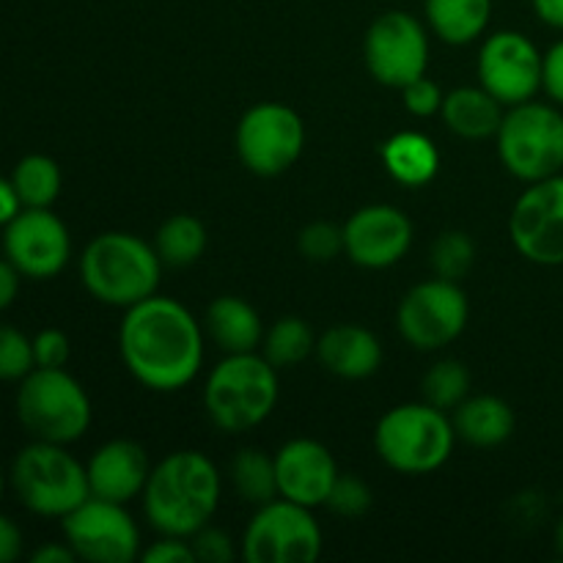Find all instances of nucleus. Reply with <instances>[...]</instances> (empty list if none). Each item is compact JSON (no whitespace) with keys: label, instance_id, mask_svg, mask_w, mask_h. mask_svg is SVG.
Segmentation results:
<instances>
[{"label":"nucleus","instance_id":"nucleus-1","mask_svg":"<svg viewBox=\"0 0 563 563\" xmlns=\"http://www.w3.org/2000/svg\"><path fill=\"white\" fill-rule=\"evenodd\" d=\"M119 352L126 372L143 388L174 394L201 372L203 328L179 300L152 295L124 308Z\"/></svg>","mask_w":563,"mask_h":563},{"label":"nucleus","instance_id":"nucleus-2","mask_svg":"<svg viewBox=\"0 0 563 563\" xmlns=\"http://www.w3.org/2000/svg\"><path fill=\"white\" fill-rule=\"evenodd\" d=\"M220 493V473L203 451H174L152 467L141 495L143 515L159 537L190 539L212 522Z\"/></svg>","mask_w":563,"mask_h":563},{"label":"nucleus","instance_id":"nucleus-3","mask_svg":"<svg viewBox=\"0 0 563 563\" xmlns=\"http://www.w3.org/2000/svg\"><path fill=\"white\" fill-rule=\"evenodd\" d=\"M163 258L130 231L97 234L80 253V280L88 295L110 308H130L157 295Z\"/></svg>","mask_w":563,"mask_h":563},{"label":"nucleus","instance_id":"nucleus-4","mask_svg":"<svg viewBox=\"0 0 563 563\" xmlns=\"http://www.w3.org/2000/svg\"><path fill=\"white\" fill-rule=\"evenodd\" d=\"M278 368L258 352L225 355L203 385V410L225 434L251 432L278 405Z\"/></svg>","mask_w":563,"mask_h":563},{"label":"nucleus","instance_id":"nucleus-5","mask_svg":"<svg viewBox=\"0 0 563 563\" xmlns=\"http://www.w3.org/2000/svg\"><path fill=\"white\" fill-rule=\"evenodd\" d=\"M456 432L449 412L427 405H399L379 418L374 449L379 460L405 476H427L440 471L454 454Z\"/></svg>","mask_w":563,"mask_h":563},{"label":"nucleus","instance_id":"nucleus-6","mask_svg":"<svg viewBox=\"0 0 563 563\" xmlns=\"http://www.w3.org/2000/svg\"><path fill=\"white\" fill-rule=\"evenodd\" d=\"M11 489L31 515L64 520L91 498L86 465L60 443L33 440L11 462Z\"/></svg>","mask_w":563,"mask_h":563},{"label":"nucleus","instance_id":"nucleus-7","mask_svg":"<svg viewBox=\"0 0 563 563\" xmlns=\"http://www.w3.org/2000/svg\"><path fill=\"white\" fill-rule=\"evenodd\" d=\"M14 405L22 429L44 443H77L91 427V399L66 368H33Z\"/></svg>","mask_w":563,"mask_h":563},{"label":"nucleus","instance_id":"nucleus-8","mask_svg":"<svg viewBox=\"0 0 563 563\" xmlns=\"http://www.w3.org/2000/svg\"><path fill=\"white\" fill-rule=\"evenodd\" d=\"M495 141L504 168L526 185L563 174V113L559 104L531 99L506 108Z\"/></svg>","mask_w":563,"mask_h":563},{"label":"nucleus","instance_id":"nucleus-9","mask_svg":"<svg viewBox=\"0 0 563 563\" xmlns=\"http://www.w3.org/2000/svg\"><path fill=\"white\" fill-rule=\"evenodd\" d=\"M313 509L275 498L258 506L242 537L247 563H313L322 555V528Z\"/></svg>","mask_w":563,"mask_h":563},{"label":"nucleus","instance_id":"nucleus-10","mask_svg":"<svg viewBox=\"0 0 563 563\" xmlns=\"http://www.w3.org/2000/svg\"><path fill=\"white\" fill-rule=\"evenodd\" d=\"M467 319H471V302L462 286L438 275L412 286L401 297L396 313L401 339L421 352L454 344L465 333Z\"/></svg>","mask_w":563,"mask_h":563},{"label":"nucleus","instance_id":"nucleus-11","mask_svg":"<svg viewBox=\"0 0 563 563\" xmlns=\"http://www.w3.org/2000/svg\"><path fill=\"white\" fill-rule=\"evenodd\" d=\"M306 148V124L284 102H258L236 124V154L251 174L280 176Z\"/></svg>","mask_w":563,"mask_h":563},{"label":"nucleus","instance_id":"nucleus-12","mask_svg":"<svg viewBox=\"0 0 563 563\" xmlns=\"http://www.w3.org/2000/svg\"><path fill=\"white\" fill-rule=\"evenodd\" d=\"M363 58L379 86L405 88L427 75L429 33L427 25L410 11H383L368 25L363 38Z\"/></svg>","mask_w":563,"mask_h":563},{"label":"nucleus","instance_id":"nucleus-13","mask_svg":"<svg viewBox=\"0 0 563 563\" xmlns=\"http://www.w3.org/2000/svg\"><path fill=\"white\" fill-rule=\"evenodd\" d=\"M60 528L77 561L130 563L141 559V531L124 504L91 495L60 520Z\"/></svg>","mask_w":563,"mask_h":563},{"label":"nucleus","instance_id":"nucleus-14","mask_svg":"<svg viewBox=\"0 0 563 563\" xmlns=\"http://www.w3.org/2000/svg\"><path fill=\"white\" fill-rule=\"evenodd\" d=\"M509 236L526 262L563 267V174L528 185L511 207Z\"/></svg>","mask_w":563,"mask_h":563},{"label":"nucleus","instance_id":"nucleus-15","mask_svg":"<svg viewBox=\"0 0 563 563\" xmlns=\"http://www.w3.org/2000/svg\"><path fill=\"white\" fill-rule=\"evenodd\" d=\"M3 256L22 278L49 280L69 264L71 234L53 207H22V212L3 225Z\"/></svg>","mask_w":563,"mask_h":563},{"label":"nucleus","instance_id":"nucleus-16","mask_svg":"<svg viewBox=\"0 0 563 563\" xmlns=\"http://www.w3.org/2000/svg\"><path fill=\"white\" fill-rule=\"evenodd\" d=\"M542 55L520 31H498L484 38L478 80L504 108L531 102L542 91Z\"/></svg>","mask_w":563,"mask_h":563},{"label":"nucleus","instance_id":"nucleus-17","mask_svg":"<svg viewBox=\"0 0 563 563\" xmlns=\"http://www.w3.org/2000/svg\"><path fill=\"white\" fill-rule=\"evenodd\" d=\"M412 220L390 203L361 207L344 223V253L366 269H385L410 253Z\"/></svg>","mask_w":563,"mask_h":563},{"label":"nucleus","instance_id":"nucleus-18","mask_svg":"<svg viewBox=\"0 0 563 563\" xmlns=\"http://www.w3.org/2000/svg\"><path fill=\"white\" fill-rule=\"evenodd\" d=\"M278 495L295 504L317 509L328 504V495L339 478V465L328 445L308 438H295L275 451Z\"/></svg>","mask_w":563,"mask_h":563},{"label":"nucleus","instance_id":"nucleus-19","mask_svg":"<svg viewBox=\"0 0 563 563\" xmlns=\"http://www.w3.org/2000/svg\"><path fill=\"white\" fill-rule=\"evenodd\" d=\"M152 467V460L141 443L126 438L108 440L88 460V487L93 498L126 506L143 495Z\"/></svg>","mask_w":563,"mask_h":563},{"label":"nucleus","instance_id":"nucleus-20","mask_svg":"<svg viewBox=\"0 0 563 563\" xmlns=\"http://www.w3.org/2000/svg\"><path fill=\"white\" fill-rule=\"evenodd\" d=\"M317 357L333 377L368 379L383 366V344L361 324H333L317 339Z\"/></svg>","mask_w":563,"mask_h":563},{"label":"nucleus","instance_id":"nucleus-21","mask_svg":"<svg viewBox=\"0 0 563 563\" xmlns=\"http://www.w3.org/2000/svg\"><path fill=\"white\" fill-rule=\"evenodd\" d=\"M203 328L225 355L258 352L264 341V324L258 311L251 302L234 295H223L209 302L207 313H203Z\"/></svg>","mask_w":563,"mask_h":563},{"label":"nucleus","instance_id":"nucleus-22","mask_svg":"<svg viewBox=\"0 0 563 563\" xmlns=\"http://www.w3.org/2000/svg\"><path fill=\"white\" fill-rule=\"evenodd\" d=\"M456 438L473 449H498L515 434L517 418L500 396H467L451 416Z\"/></svg>","mask_w":563,"mask_h":563},{"label":"nucleus","instance_id":"nucleus-23","mask_svg":"<svg viewBox=\"0 0 563 563\" xmlns=\"http://www.w3.org/2000/svg\"><path fill=\"white\" fill-rule=\"evenodd\" d=\"M504 113V104L482 86L454 88L445 93L443 110H440L445 126L465 141H487L498 135Z\"/></svg>","mask_w":563,"mask_h":563},{"label":"nucleus","instance_id":"nucleus-24","mask_svg":"<svg viewBox=\"0 0 563 563\" xmlns=\"http://www.w3.org/2000/svg\"><path fill=\"white\" fill-rule=\"evenodd\" d=\"M383 157L385 170L394 181L405 187H423L438 176L440 170V152L423 132L405 130L390 135L383 143Z\"/></svg>","mask_w":563,"mask_h":563},{"label":"nucleus","instance_id":"nucleus-25","mask_svg":"<svg viewBox=\"0 0 563 563\" xmlns=\"http://www.w3.org/2000/svg\"><path fill=\"white\" fill-rule=\"evenodd\" d=\"M427 25L440 42L465 47L484 36L493 20V0H423Z\"/></svg>","mask_w":563,"mask_h":563},{"label":"nucleus","instance_id":"nucleus-26","mask_svg":"<svg viewBox=\"0 0 563 563\" xmlns=\"http://www.w3.org/2000/svg\"><path fill=\"white\" fill-rule=\"evenodd\" d=\"M154 251L165 267H190L207 251V229L196 214H170L154 234Z\"/></svg>","mask_w":563,"mask_h":563},{"label":"nucleus","instance_id":"nucleus-27","mask_svg":"<svg viewBox=\"0 0 563 563\" xmlns=\"http://www.w3.org/2000/svg\"><path fill=\"white\" fill-rule=\"evenodd\" d=\"M11 185H14L22 207L49 209L58 201L64 174H60V165L47 154H25L11 170Z\"/></svg>","mask_w":563,"mask_h":563},{"label":"nucleus","instance_id":"nucleus-28","mask_svg":"<svg viewBox=\"0 0 563 563\" xmlns=\"http://www.w3.org/2000/svg\"><path fill=\"white\" fill-rule=\"evenodd\" d=\"M231 484L240 498L251 506H264L278 495V473H275V454L269 456L262 449H242L231 460Z\"/></svg>","mask_w":563,"mask_h":563},{"label":"nucleus","instance_id":"nucleus-29","mask_svg":"<svg viewBox=\"0 0 563 563\" xmlns=\"http://www.w3.org/2000/svg\"><path fill=\"white\" fill-rule=\"evenodd\" d=\"M313 352H317V339H313L306 319L280 317L278 322H273V328L264 330L262 355L267 357L278 372L300 366V363L306 361L308 355H313Z\"/></svg>","mask_w":563,"mask_h":563},{"label":"nucleus","instance_id":"nucleus-30","mask_svg":"<svg viewBox=\"0 0 563 563\" xmlns=\"http://www.w3.org/2000/svg\"><path fill=\"white\" fill-rule=\"evenodd\" d=\"M423 401L443 412H454L471 396V372L460 361H438L421 383Z\"/></svg>","mask_w":563,"mask_h":563},{"label":"nucleus","instance_id":"nucleus-31","mask_svg":"<svg viewBox=\"0 0 563 563\" xmlns=\"http://www.w3.org/2000/svg\"><path fill=\"white\" fill-rule=\"evenodd\" d=\"M473 262H476V245L465 231H443L429 251V264H432L434 275L456 280V284L471 273Z\"/></svg>","mask_w":563,"mask_h":563},{"label":"nucleus","instance_id":"nucleus-32","mask_svg":"<svg viewBox=\"0 0 563 563\" xmlns=\"http://www.w3.org/2000/svg\"><path fill=\"white\" fill-rule=\"evenodd\" d=\"M33 368V341L22 330L0 324V383H20Z\"/></svg>","mask_w":563,"mask_h":563},{"label":"nucleus","instance_id":"nucleus-33","mask_svg":"<svg viewBox=\"0 0 563 563\" xmlns=\"http://www.w3.org/2000/svg\"><path fill=\"white\" fill-rule=\"evenodd\" d=\"M297 251L308 262H333V258H339L344 253V225L328 223V220L308 223L297 234Z\"/></svg>","mask_w":563,"mask_h":563},{"label":"nucleus","instance_id":"nucleus-34","mask_svg":"<svg viewBox=\"0 0 563 563\" xmlns=\"http://www.w3.org/2000/svg\"><path fill=\"white\" fill-rule=\"evenodd\" d=\"M374 504L372 487L363 482L361 476H352V473H339L333 489L328 495V509L333 515L346 517V520H355V517H363Z\"/></svg>","mask_w":563,"mask_h":563},{"label":"nucleus","instance_id":"nucleus-35","mask_svg":"<svg viewBox=\"0 0 563 563\" xmlns=\"http://www.w3.org/2000/svg\"><path fill=\"white\" fill-rule=\"evenodd\" d=\"M401 99H405L407 113L416 115V119H429V115H438L443 110L445 93L432 77L423 75L401 88Z\"/></svg>","mask_w":563,"mask_h":563},{"label":"nucleus","instance_id":"nucleus-36","mask_svg":"<svg viewBox=\"0 0 563 563\" xmlns=\"http://www.w3.org/2000/svg\"><path fill=\"white\" fill-rule=\"evenodd\" d=\"M192 553H196V561L201 563H231L236 559L234 539L223 531V528H214L212 522L203 526L201 531H196L190 537Z\"/></svg>","mask_w":563,"mask_h":563},{"label":"nucleus","instance_id":"nucleus-37","mask_svg":"<svg viewBox=\"0 0 563 563\" xmlns=\"http://www.w3.org/2000/svg\"><path fill=\"white\" fill-rule=\"evenodd\" d=\"M33 361H36V368H66L71 357V344L69 335L58 328L38 330L33 335Z\"/></svg>","mask_w":563,"mask_h":563},{"label":"nucleus","instance_id":"nucleus-38","mask_svg":"<svg viewBox=\"0 0 563 563\" xmlns=\"http://www.w3.org/2000/svg\"><path fill=\"white\" fill-rule=\"evenodd\" d=\"M141 561L146 563H196L190 539L181 537H159L152 548L141 553Z\"/></svg>","mask_w":563,"mask_h":563},{"label":"nucleus","instance_id":"nucleus-39","mask_svg":"<svg viewBox=\"0 0 563 563\" xmlns=\"http://www.w3.org/2000/svg\"><path fill=\"white\" fill-rule=\"evenodd\" d=\"M542 91L550 102L563 108V38L542 55Z\"/></svg>","mask_w":563,"mask_h":563},{"label":"nucleus","instance_id":"nucleus-40","mask_svg":"<svg viewBox=\"0 0 563 563\" xmlns=\"http://www.w3.org/2000/svg\"><path fill=\"white\" fill-rule=\"evenodd\" d=\"M22 539L20 526L11 517L0 515V563H14L22 555Z\"/></svg>","mask_w":563,"mask_h":563},{"label":"nucleus","instance_id":"nucleus-41","mask_svg":"<svg viewBox=\"0 0 563 563\" xmlns=\"http://www.w3.org/2000/svg\"><path fill=\"white\" fill-rule=\"evenodd\" d=\"M20 278L22 275L16 273L14 264L9 258H0V311L14 306L16 295H20Z\"/></svg>","mask_w":563,"mask_h":563},{"label":"nucleus","instance_id":"nucleus-42","mask_svg":"<svg viewBox=\"0 0 563 563\" xmlns=\"http://www.w3.org/2000/svg\"><path fill=\"white\" fill-rule=\"evenodd\" d=\"M31 561L33 563H75L77 555L66 542H47L42 544V548L33 550Z\"/></svg>","mask_w":563,"mask_h":563},{"label":"nucleus","instance_id":"nucleus-43","mask_svg":"<svg viewBox=\"0 0 563 563\" xmlns=\"http://www.w3.org/2000/svg\"><path fill=\"white\" fill-rule=\"evenodd\" d=\"M20 212L22 201L20 196H16L14 185H11V179H3V176H0V229H3L5 223H11Z\"/></svg>","mask_w":563,"mask_h":563},{"label":"nucleus","instance_id":"nucleus-44","mask_svg":"<svg viewBox=\"0 0 563 563\" xmlns=\"http://www.w3.org/2000/svg\"><path fill=\"white\" fill-rule=\"evenodd\" d=\"M533 14L553 31H563V0H531Z\"/></svg>","mask_w":563,"mask_h":563},{"label":"nucleus","instance_id":"nucleus-45","mask_svg":"<svg viewBox=\"0 0 563 563\" xmlns=\"http://www.w3.org/2000/svg\"><path fill=\"white\" fill-rule=\"evenodd\" d=\"M555 550H559V555L563 559V517L559 520V526H555Z\"/></svg>","mask_w":563,"mask_h":563},{"label":"nucleus","instance_id":"nucleus-46","mask_svg":"<svg viewBox=\"0 0 563 563\" xmlns=\"http://www.w3.org/2000/svg\"><path fill=\"white\" fill-rule=\"evenodd\" d=\"M3 489H5V473H3V465H0V498H3Z\"/></svg>","mask_w":563,"mask_h":563}]
</instances>
